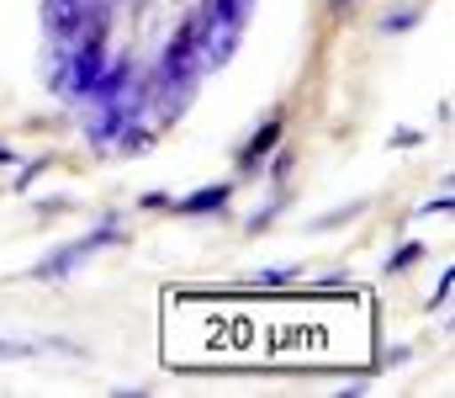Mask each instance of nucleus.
I'll use <instances>...</instances> for the list:
<instances>
[{
  "label": "nucleus",
  "instance_id": "6ab92c4d",
  "mask_svg": "<svg viewBox=\"0 0 455 398\" xmlns=\"http://www.w3.org/2000/svg\"><path fill=\"white\" fill-rule=\"evenodd\" d=\"M451 207H455V197H451V191H440L435 202H424V207H419V218H435V213H451Z\"/></svg>",
  "mask_w": 455,
  "mask_h": 398
},
{
  "label": "nucleus",
  "instance_id": "a211bd4d",
  "mask_svg": "<svg viewBox=\"0 0 455 398\" xmlns=\"http://www.w3.org/2000/svg\"><path fill=\"white\" fill-rule=\"evenodd\" d=\"M27 356H37V345H16V340L0 335V361H27Z\"/></svg>",
  "mask_w": 455,
  "mask_h": 398
},
{
  "label": "nucleus",
  "instance_id": "ddd939ff",
  "mask_svg": "<svg viewBox=\"0 0 455 398\" xmlns=\"http://www.w3.org/2000/svg\"><path fill=\"white\" fill-rule=\"evenodd\" d=\"M365 207H371L365 197H360V202H349V207H339V213H329V218H318V223H313V234H329V229H344V223H349V218H360Z\"/></svg>",
  "mask_w": 455,
  "mask_h": 398
},
{
  "label": "nucleus",
  "instance_id": "423d86ee",
  "mask_svg": "<svg viewBox=\"0 0 455 398\" xmlns=\"http://www.w3.org/2000/svg\"><path fill=\"white\" fill-rule=\"evenodd\" d=\"M196 16H202V27H233V32H243L254 21V0H207Z\"/></svg>",
  "mask_w": 455,
  "mask_h": 398
},
{
  "label": "nucleus",
  "instance_id": "4468645a",
  "mask_svg": "<svg viewBox=\"0 0 455 398\" xmlns=\"http://www.w3.org/2000/svg\"><path fill=\"white\" fill-rule=\"evenodd\" d=\"M281 207H286V191H281V197H275V202H265V207H259V213H254V218H249V223H243V234H265V229H270V223H275V213H281Z\"/></svg>",
  "mask_w": 455,
  "mask_h": 398
},
{
  "label": "nucleus",
  "instance_id": "aec40b11",
  "mask_svg": "<svg viewBox=\"0 0 455 398\" xmlns=\"http://www.w3.org/2000/svg\"><path fill=\"white\" fill-rule=\"evenodd\" d=\"M323 5H329V16H334V21H339V16H349V11H355V0H323Z\"/></svg>",
  "mask_w": 455,
  "mask_h": 398
},
{
  "label": "nucleus",
  "instance_id": "9d476101",
  "mask_svg": "<svg viewBox=\"0 0 455 398\" xmlns=\"http://www.w3.org/2000/svg\"><path fill=\"white\" fill-rule=\"evenodd\" d=\"M48 165H53L48 154H37V159H21V165H16L21 175H11V191H16V197H21V191H32V186H37V175H43Z\"/></svg>",
  "mask_w": 455,
  "mask_h": 398
},
{
  "label": "nucleus",
  "instance_id": "2eb2a0df",
  "mask_svg": "<svg viewBox=\"0 0 455 398\" xmlns=\"http://www.w3.org/2000/svg\"><path fill=\"white\" fill-rule=\"evenodd\" d=\"M451 292H455V271L445 265V276H440V287H435V297H429V308H451Z\"/></svg>",
  "mask_w": 455,
  "mask_h": 398
},
{
  "label": "nucleus",
  "instance_id": "f257e3e1",
  "mask_svg": "<svg viewBox=\"0 0 455 398\" xmlns=\"http://www.w3.org/2000/svg\"><path fill=\"white\" fill-rule=\"evenodd\" d=\"M202 27H196V11L191 16H180V27L170 32V43H164V53H159V64L148 69V80H154V128H170V123H180L186 112H191V102H196V85H202Z\"/></svg>",
  "mask_w": 455,
  "mask_h": 398
},
{
  "label": "nucleus",
  "instance_id": "7ed1b4c3",
  "mask_svg": "<svg viewBox=\"0 0 455 398\" xmlns=\"http://www.w3.org/2000/svg\"><path fill=\"white\" fill-rule=\"evenodd\" d=\"M281 138H286V112H270L259 128L249 133V143L233 154V170H238V175H259V165L270 159V149H275Z\"/></svg>",
  "mask_w": 455,
  "mask_h": 398
},
{
  "label": "nucleus",
  "instance_id": "6e6552de",
  "mask_svg": "<svg viewBox=\"0 0 455 398\" xmlns=\"http://www.w3.org/2000/svg\"><path fill=\"white\" fill-rule=\"evenodd\" d=\"M154 138H159V128H154V123H127L112 149H116V154H148V149H154Z\"/></svg>",
  "mask_w": 455,
  "mask_h": 398
},
{
  "label": "nucleus",
  "instance_id": "412c9836",
  "mask_svg": "<svg viewBox=\"0 0 455 398\" xmlns=\"http://www.w3.org/2000/svg\"><path fill=\"white\" fill-rule=\"evenodd\" d=\"M0 165H5V170H16V165H21V154H16L11 143H0Z\"/></svg>",
  "mask_w": 455,
  "mask_h": 398
},
{
  "label": "nucleus",
  "instance_id": "39448f33",
  "mask_svg": "<svg viewBox=\"0 0 455 398\" xmlns=\"http://www.w3.org/2000/svg\"><path fill=\"white\" fill-rule=\"evenodd\" d=\"M132 75H138V69H132V59H107V69L91 80V91H85V102H80V107H107V102H116V96L132 85Z\"/></svg>",
  "mask_w": 455,
  "mask_h": 398
},
{
  "label": "nucleus",
  "instance_id": "f8f14e48",
  "mask_svg": "<svg viewBox=\"0 0 455 398\" xmlns=\"http://www.w3.org/2000/svg\"><path fill=\"white\" fill-rule=\"evenodd\" d=\"M424 21V5H408V11H387L381 16V32H413Z\"/></svg>",
  "mask_w": 455,
  "mask_h": 398
},
{
  "label": "nucleus",
  "instance_id": "0eeeda50",
  "mask_svg": "<svg viewBox=\"0 0 455 398\" xmlns=\"http://www.w3.org/2000/svg\"><path fill=\"white\" fill-rule=\"evenodd\" d=\"M259 170H265V181H270V186H281V191H286V181H291V170H297V149L275 143V149H270V159H265Z\"/></svg>",
  "mask_w": 455,
  "mask_h": 398
},
{
  "label": "nucleus",
  "instance_id": "dca6fc26",
  "mask_svg": "<svg viewBox=\"0 0 455 398\" xmlns=\"http://www.w3.org/2000/svg\"><path fill=\"white\" fill-rule=\"evenodd\" d=\"M424 138H429L424 128H397L392 133V149H424Z\"/></svg>",
  "mask_w": 455,
  "mask_h": 398
},
{
  "label": "nucleus",
  "instance_id": "f3484780",
  "mask_svg": "<svg viewBox=\"0 0 455 398\" xmlns=\"http://www.w3.org/2000/svg\"><path fill=\"white\" fill-rule=\"evenodd\" d=\"M170 202H175L170 191H143V197H138V207H143V213H170Z\"/></svg>",
  "mask_w": 455,
  "mask_h": 398
},
{
  "label": "nucleus",
  "instance_id": "20e7f679",
  "mask_svg": "<svg viewBox=\"0 0 455 398\" xmlns=\"http://www.w3.org/2000/svg\"><path fill=\"white\" fill-rule=\"evenodd\" d=\"M233 207V181H212V186H196L191 197H175L170 213L175 218H223Z\"/></svg>",
  "mask_w": 455,
  "mask_h": 398
},
{
  "label": "nucleus",
  "instance_id": "1a4fd4ad",
  "mask_svg": "<svg viewBox=\"0 0 455 398\" xmlns=\"http://www.w3.org/2000/svg\"><path fill=\"white\" fill-rule=\"evenodd\" d=\"M424 256H429V250H424L419 240H403V245H397V250H392V256L381 261V271H387V276H408V271L424 261Z\"/></svg>",
  "mask_w": 455,
  "mask_h": 398
},
{
  "label": "nucleus",
  "instance_id": "f03ea898",
  "mask_svg": "<svg viewBox=\"0 0 455 398\" xmlns=\"http://www.w3.org/2000/svg\"><path fill=\"white\" fill-rule=\"evenodd\" d=\"M112 245H127V229H122V218H116V213H107L91 234H80V240H69V245L48 250L37 265H27V281H69V276L91 261V256H101V250H112Z\"/></svg>",
  "mask_w": 455,
  "mask_h": 398
},
{
  "label": "nucleus",
  "instance_id": "9b49d317",
  "mask_svg": "<svg viewBox=\"0 0 455 398\" xmlns=\"http://www.w3.org/2000/svg\"><path fill=\"white\" fill-rule=\"evenodd\" d=\"M297 276H302L297 265H270V271H254V287L259 292H275V287H291Z\"/></svg>",
  "mask_w": 455,
  "mask_h": 398
}]
</instances>
